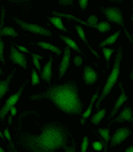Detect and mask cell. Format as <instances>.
<instances>
[{
  "label": "cell",
  "mask_w": 133,
  "mask_h": 152,
  "mask_svg": "<svg viewBox=\"0 0 133 152\" xmlns=\"http://www.w3.org/2000/svg\"><path fill=\"white\" fill-rule=\"evenodd\" d=\"M96 99H99V89H97L96 92L93 94V96H92V99H91V103H89V105H88V108L85 110V112L83 113V118H81V124H84L85 123V120L91 116V112H92V107H93V103L96 102Z\"/></svg>",
  "instance_id": "cell-15"
},
{
  "label": "cell",
  "mask_w": 133,
  "mask_h": 152,
  "mask_svg": "<svg viewBox=\"0 0 133 152\" xmlns=\"http://www.w3.org/2000/svg\"><path fill=\"white\" fill-rule=\"evenodd\" d=\"M0 60H1V63H5L4 60V43L0 42Z\"/></svg>",
  "instance_id": "cell-30"
},
{
  "label": "cell",
  "mask_w": 133,
  "mask_h": 152,
  "mask_svg": "<svg viewBox=\"0 0 133 152\" xmlns=\"http://www.w3.org/2000/svg\"><path fill=\"white\" fill-rule=\"evenodd\" d=\"M129 135H131V129L129 128H118L112 136V139H110V147H116V145L121 144Z\"/></svg>",
  "instance_id": "cell-8"
},
{
  "label": "cell",
  "mask_w": 133,
  "mask_h": 152,
  "mask_svg": "<svg viewBox=\"0 0 133 152\" xmlns=\"http://www.w3.org/2000/svg\"><path fill=\"white\" fill-rule=\"evenodd\" d=\"M132 21H133V15H132Z\"/></svg>",
  "instance_id": "cell-41"
},
{
  "label": "cell",
  "mask_w": 133,
  "mask_h": 152,
  "mask_svg": "<svg viewBox=\"0 0 133 152\" xmlns=\"http://www.w3.org/2000/svg\"><path fill=\"white\" fill-rule=\"evenodd\" d=\"M88 150V137L84 136L83 137V144H81V152H86Z\"/></svg>",
  "instance_id": "cell-29"
},
{
  "label": "cell",
  "mask_w": 133,
  "mask_h": 152,
  "mask_svg": "<svg viewBox=\"0 0 133 152\" xmlns=\"http://www.w3.org/2000/svg\"><path fill=\"white\" fill-rule=\"evenodd\" d=\"M100 32H108L110 29V24L108 23V21H102V23H99L97 24V28Z\"/></svg>",
  "instance_id": "cell-25"
},
{
  "label": "cell",
  "mask_w": 133,
  "mask_h": 152,
  "mask_svg": "<svg viewBox=\"0 0 133 152\" xmlns=\"http://www.w3.org/2000/svg\"><path fill=\"white\" fill-rule=\"evenodd\" d=\"M16 45V44H15ZM16 47H17V50L20 51V52H23V53H27L28 52V50H27L25 47H23V45H16Z\"/></svg>",
  "instance_id": "cell-35"
},
{
  "label": "cell",
  "mask_w": 133,
  "mask_h": 152,
  "mask_svg": "<svg viewBox=\"0 0 133 152\" xmlns=\"http://www.w3.org/2000/svg\"><path fill=\"white\" fill-rule=\"evenodd\" d=\"M69 63H70V48L67 47L65 50H64L63 60H61L60 67H59V76H60V77H63V76L65 75V72H67V69H68V66H69Z\"/></svg>",
  "instance_id": "cell-10"
},
{
  "label": "cell",
  "mask_w": 133,
  "mask_h": 152,
  "mask_svg": "<svg viewBox=\"0 0 133 152\" xmlns=\"http://www.w3.org/2000/svg\"><path fill=\"white\" fill-rule=\"evenodd\" d=\"M76 31H77V34H78V36H80V39H81V40H83V42H84V43H85V44H86V45H88V48H89V50H91V52H92V53H93V55H94V56H96V58H99V53H97V52H96V51H94V50H93V48H92V47H91V45H89L88 40H86V37H85V32H84L83 27H81V26H76Z\"/></svg>",
  "instance_id": "cell-17"
},
{
  "label": "cell",
  "mask_w": 133,
  "mask_h": 152,
  "mask_svg": "<svg viewBox=\"0 0 133 152\" xmlns=\"http://www.w3.org/2000/svg\"><path fill=\"white\" fill-rule=\"evenodd\" d=\"M118 36H120V31H116L115 34L110 35L108 39H105L104 42H101L99 45H100L101 48H105V45H112V44H115V42L118 39Z\"/></svg>",
  "instance_id": "cell-18"
},
{
  "label": "cell",
  "mask_w": 133,
  "mask_h": 152,
  "mask_svg": "<svg viewBox=\"0 0 133 152\" xmlns=\"http://www.w3.org/2000/svg\"><path fill=\"white\" fill-rule=\"evenodd\" d=\"M131 80H133V69H132V72H131Z\"/></svg>",
  "instance_id": "cell-39"
},
{
  "label": "cell",
  "mask_w": 133,
  "mask_h": 152,
  "mask_svg": "<svg viewBox=\"0 0 133 152\" xmlns=\"http://www.w3.org/2000/svg\"><path fill=\"white\" fill-rule=\"evenodd\" d=\"M99 135L104 139V152H107L108 150V143H109V140H110V134H109V129H107V128H100L99 129Z\"/></svg>",
  "instance_id": "cell-19"
},
{
  "label": "cell",
  "mask_w": 133,
  "mask_h": 152,
  "mask_svg": "<svg viewBox=\"0 0 133 152\" xmlns=\"http://www.w3.org/2000/svg\"><path fill=\"white\" fill-rule=\"evenodd\" d=\"M118 86H120V88H121V94H120V96H118V99H117V102L115 103V107H113V110L110 111V115H109V119H113V116L117 113V111L120 110V107L124 104V103L128 100V96H126V94H125V91H124V87H123V84L121 83H118Z\"/></svg>",
  "instance_id": "cell-9"
},
{
  "label": "cell",
  "mask_w": 133,
  "mask_h": 152,
  "mask_svg": "<svg viewBox=\"0 0 133 152\" xmlns=\"http://www.w3.org/2000/svg\"><path fill=\"white\" fill-rule=\"evenodd\" d=\"M13 20L19 24V27H21V28L25 29V31L33 32V34H36V35H43V36H52V32L48 31V29L44 28V27H40V26H37V24L25 23V21L20 20V19H17V18H15Z\"/></svg>",
  "instance_id": "cell-5"
},
{
  "label": "cell",
  "mask_w": 133,
  "mask_h": 152,
  "mask_svg": "<svg viewBox=\"0 0 133 152\" xmlns=\"http://www.w3.org/2000/svg\"><path fill=\"white\" fill-rule=\"evenodd\" d=\"M80 8L81 10H85L86 7H88V0H80Z\"/></svg>",
  "instance_id": "cell-34"
},
{
  "label": "cell",
  "mask_w": 133,
  "mask_h": 152,
  "mask_svg": "<svg viewBox=\"0 0 133 152\" xmlns=\"http://www.w3.org/2000/svg\"><path fill=\"white\" fill-rule=\"evenodd\" d=\"M115 51L112 48H102V53H104V58H105V61H107V66H109V60H110V56L113 55Z\"/></svg>",
  "instance_id": "cell-24"
},
{
  "label": "cell",
  "mask_w": 133,
  "mask_h": 152,
  "mask_svg": "<svg viewBox=\"0 0 133 152\" xmlns=\"http://www.w3.org/2000/svg\"><path fill=\"white\" fill-rule=\"evenodd\" d=\"M65 152H76V142H75V139H72V145L65 148Z\"/></svg>",
  "instance_id": "cell-31"
},
{
  "label": "cell",
  "mask_w": 133,
  "mask_h": 152,
  "mask_svg": "<svg viewBox=\"0 0 133 152\" xmlns=\"http://www.w3.org/2000/svg\"><path fill=\"white\" fill-rule=\"evenodd\" d=\"M9 59L12 63L15 64H19L20 67H23L24 69L27 68V58L24 56L23 52H20V51L17 50V48L15 47V44H12V47H11V55H9Z\"/></svg>",
  "instance_id": "cell-7"
},
{
  "label": "cell",
  "mask_w": 133,
  "mask_h": 152,
  "mask_svg": "<svg viewBox=\"0 0 133 152\" xmlns=\"http://www.w3.org/2000/svg\"><path fill=\"white\" fill-rule=\"evenodd\" d=\"M1 36L16 37V36H17V32H16L12 27H3V28H1Z\"/></svg>",
  "instance_id": "cell-23"
},
{
  "label": "cell",
  "mask_w": 133,
  "mask_h": 152,
  "mask_svg": "<svg viewBox=\"0 0 133 152\" xmlns=\"http://www.w3.org/2000/svg\"><path fill=\"white\" fill-rule=\"evenodd\" d=\"M86 23L89 24V27H93V28H97V24H99V21H97V16L92 15L88 18V20H86Z\"/></svg>",
  "instance_id": "cell-26"
},
{
  "label": "cell",
  "mask_w": 133,
  "mask_h": 152,
  "mask_svg": "<svg viewBox=\"0 0 133 152\" xmlns=\"http://www.w3.org/2000/svg\"><path fill=\"white\" fill-rule=\"evenodd\" d=\"M68 131L65 127L51 123L43 127L40 135L21 134L19 142L31 152H55L59 148H67Z\"/></svg>",
  "instance_id": "cell-1"
},
{
  "label": "cell",
  "mask_w": 133,
  "mask_h": 152,
  "mask_svg": "<svg viewBox=\"0 0 133 152\" xmlns=\"http://www.w3.org/2000/svg\"><path fill=\"white\" fill-rule=\"evenodd\" d=\"M60 39L63 40V42L65 43V44H67L69 48H72V50H75L76 52H78V53H80V55H81V53H83V51L80 50V47H78V45H77V43H76L75 40H72V39H70V37L64 36V35H60ZM83 55H84V53H83Z\"/></svg>",
  "instance_id": "cell-16"
},
{
  "label": "cell",
  "mask_w": 133,
  "mask_h": 152,
  "mask_svg": "<svg viewBox=\"0 0 133 152\" xmlns=\"http://www.w3.org/2000/svg\"><path fill=\"white\" fill-rule=\"evenodd\" d=\"M104 116H105V110H100L99 112L94 113V115L92 116V119H91L92 124H99L100 121L104 119Z\"/></svg>",
  "instance_id": "cell-22"
},
{
  "label": "cell",
  "mask_w": 133,
  "mask_h": 152,
  "mask_svg": "<svg viewBox=\"0 0 133 152\" xmlns=\"http://www.w3.org/2000/svg\"><path fill=\"white\" fill-rule=\"evenodd\" d=\"M52 63H53V59L51 58L48 60V63L43 67V71H41V77L47 81L48 84H51V79H52Z\"/></svg>",
  "instance_id": "cell-12"
},
{
  "label": "cell",
  "mask_w": 133,
  "mask_h": 152,
  "mask_svg": "<svg viewBox=\"0 0 133 152\" xmlns=\"http://www.w3.org/2000/svg\"><path fill=\"white\" fill-rule=\"evenodd\" d=\"M123 121H133V112L131 107H125L123 108L121 113L115 119V123H123ZM113 123V120L110 121V124Z\"/></svg>",
  "instance_id": "cell-11"
},
{
  "label": "cell",
  "mask_w": 133,
  "mask_h": 152,
  "mask_svg": "<svg viewBox=\"0 0 133 152\" xmlns=\"http://www.w3.org/2000/svg\"><path fill=\"white\" fill-rule=\"evenodd\" d=\"M31 76H32V84H33V86H37V84L40 83V77H39V75L36 74V71H35V69H32Z\"/></svg>",
  "instance_id": "cell-28"
},
{
  "label": "cell",
  "mask_w": 133,
  "mask_h": 152,
  "mask_svg": "<svg viewBox=\"0 0 133 152\" xmlns=\"http://www.w3.org/2000/svg\"><path fill=\"white\" fill-rule=\"evenodd\" d=\"M13 74H15V71L11 72V74L8 75L7 79H4V80L0 81V96L1 97H4L5 94L8 92V89H9V83H11V80H12V77H13Z\"/></svg>",
  "instance_id": "cell-14"
},
{
  "label": "cell",
  "mask_w": 133,
  "mask_h": 152,
  "mask_svg": "<svg viewBox=\"0 0 133 152\" xmlns=\"http://www.w3.org/2000/svg\"><path fill=\"white\" fill-rule=\"evenodd\" d=\"M16 113H17V108H16V107H12V108H11V116H15Z\"/></svg>",
  "instance_id": "cell-37"
},
{
  "label": "cell",
  "mask_w": 133,
  "mask_h": 152,
  "mask_svg": "<svg viewBox=\"0 0 133 152\" xmlns=\"http://www.w3.org/2000/svg\"><path fill=\"white\" fill-rule=\"evenodd\" d=\"M49 21H51V24H53V26H55L57 29H61L63 32H67L68 31L67 27L64 26V23L61 21L60 18H56V16H53V18H49Z\"/></svg>",
  "instance_id": "cell-20"
},
{
  "label": "cell",
  "mask_w": 133,
  "mask_h": 152,
  "mask_svg": "<svg viewBox=\"0 0 133 152\" xmlns=\"http://www.w3.org/2000/svg\"><path fill=\"white\" fill-rule=\"evenodd\" d=\"M101 11H102V13L107 16L108 20H109V21H115V23L120 24V26L123 27V28H125V31H126V27H125V24H124V19H123V13H121V11L118 10V8H116V7H107V8H104V7H102ZM126 32H128V31H126Z\"/></svg>",
  "instance_id": "cell-4"
},
{
  "label": "cell",
  "mask_w": 133,
  "mask_h": 152,
  "mask_svg": "<svg viewBox=\"0 0 133 152\" xmlns=\"http://www.w3.org/2000/svg\"><path fill=\"white\" fill-rule=\"evenodd\" d=\"M73 63H75L76 66H81V64H83V58H81V56H76V58L73 59Z\"/></svg>",
  "instance_id": "cell-33"
},
{
  "label": "cell",
  "mask_w": 133,
  "mask_h": 152,
  "mask_svg": "<svg viewBox=\"0 0 133 152\" xmlns=\"http://www.w3.org/2000/svg\"><path fill=\"white\" fill-rule=\"evenodd\" d=\"M32 56H33V64H35V67H36V69H41V67H40V60L43 59V56L36 55V53H32Z\"/></svg>",
  "instance_id": "cell-27"
},
{
  "label": "cell",
  "mask_w": 133,
  "mask_h": 152,
  "mask_svg": "<svg viewBox=\"0 0 133 152\" xmlns=\"http://www.w3.org/2000/svg\"><path fill=\"white\" fill-rule=\"evenodd\" d=\"M121 59H123V48H118L117 50V56H116V60H115V66H113L112 68V72H110L109 77H108L107 83H105L104 88H102L101 91V96L97 99V103H96V107L99 108L100 104L102 103V100L105 99V97L108 96V95L110 94V91H112V88L115 87V84L117 83L118 80V76H120V63H121Z\"/></svg>",
  "instance_id": "cell-3"
},
{
  "label": "cell",
  "mask_w": 133,
  "mask_h": 152,
  "mask_svg": "<svg viewBox=\"0 0 133 152\" xmlns=\"http://www.w3.org/2000/svg\"><path fill=\"white\" fill-rule=\"evenodd\" d=\"M25 84H27V81L20 87V88H19V91L16 92L15 95H12V96L8 97V100L5 102L4 107H3V108H1V111H0V118H1V119H4L5 116H7V113H8V112H11V108L15 107V104L19 102V99L21 97V94H23V89H24V87H25Z\"/></svg>",
  "instance_id": "cell-6"
},
{
  "label": "cell",
  "mask_w": 133,
  "mask_h": 152,
  "mask_svg": "<svg viewBox=\"0 0 133 152\" xmlns=\"http://www.w3.org/2000/svg\"><path fill=\"white\" fill-rule=\"evenodd\" d=\"M61 5H70L72 4V0H60Z\"/></svg>",
  "instance_id": "cell-36"
},
{
  "label": "cell",
  "mask_w": 133,
  "mask_h": 152,
  "mask_svg": "<svg viewBox=\"0 0 133 152\" xmlns=\"http://www.w3.org/2000/svg\"><path fill=\"white\" fill-rule=\"evenodd\" d=\"M97 80V74L93 71V68L91 67H84V81L85 84H93Z\"/></svg>",
  "instance_id": "cell-13"
},
{
  "label": "cell",
  "mask_w": 133,
  "mask_h": 152,
  "mask_svg": "<svg viewBox=\"0 0 133 152\" xmlns=\"http://www.w3.org/2000/svg\"><path fill=\"white\" fill-rule=\"evenodd\" d=\"M31 100L48 99L56 104L59 110L69 115H78L83 110V103L78 97V91L76 81H68L61 86H52L43 94H36L29 96Z\"/></svg>",
  "instance_id": "cell-2"
},
{
  "label": "cell",
  "mask_w": 133,
  "mask_h": 152,
  "mask_svg": "<svg viewBox=\"0 0 133 152\" xmlns=\"http://www.w3.org/2000/svg\"><path fill=\"white\" fill-rule=\"evenodd\" d=\"M0 152H4V150H3V148H0Z\"/></svg>",
  "instance_id": "cell-40"
},
{
  "label": "cell",
  "mask_w": 133,
  "mask_h": 152,
  "mask_svg": "<svg viewBox=\"0 0 133 152\" xmlns=\"http://www.w3.org/2000/svg\"><path fill=\"white\" fill-rule=\"evenodd\" d=\"M125 152H133V145H131V147H128V148H126Z\"/></svg>",
  "instance_id": "cell-38"
},
{
  "label": "cell",
  "mask_w": 133,
  "mask_h": 152,
  "mask_svg": "<svg viewBox=\"0 0 133 152\" xmlns=\"http://www.w3.org/2000/svg\"><path fill=\"white\" fill-rule=\"evenodd\" d=\"M92 148H93V150H96V151H101L102 150V144L100 142H94L93 144H92Z\"/></svg>",
  "instance_id": "cell-32"
},
{
  "label": "cell",
  "mask_w": 133,
  "mask_h": 152,
  "mask_svg": "<svg viewBox=\"0 0 133 152\" xmlns=\"http://www.w3.org/2000/svg\"><path fill=\"white\" fill-rule=\"evenodd\" d=\"M37 45H39V47H41V48H45V50L52 51V52H55L56 55H60V53H61V50H60V48H57L56 45H53V44H49V43L39 42V43H37Z\"/></svg>",
  "instance_id": "cell-21"
}]
</instances>
